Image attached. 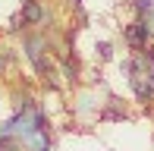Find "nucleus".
<instances>
[{
    "label": "nucleus",
    "mask_w": 154,
    "mask_h": 151,
    "mask_svg": "<svg viewBox=\"0 0 154 151\" xmlns=\"http://www.w3.org/2000/svg\"><path fill=\"white\" fill-rule=\"evenodd\" d=\"M151 41H154V25H151V19L135 16L132 22L123 25V44L129 47V54H132V51H145V47H151Z\"/></svg>",
    "instance_id": "1"
},
{
    "label": "nucleus",
    "mask_w": 154,
    "mask_h": 151,
    "mask_svg": "<svg viewBox=\"0 0 154 151\" xmlns=\"http://www.w3.org/2000/svg\"><path fill=\"white\" fill-rule=\"evenodd\" d=\"M132 110H129V101L116 98V94H107V101L101 104V113H97V123H129Z\"/></svg>",
    "instance_id": "2"
},
{
    "label": "nucleus",
    "mask_w": 154,
    "mask_h": 151,
    "mask_svg": "<svg viewBox=\"0 0 154 151\" xmlns=\"http://www.w3.org/2000/svg\"><path fill=\"white\" fill-rule=\"evenodd\" d=\"M57 63H60L63 82H66L69 88H79V85H82V60L75 57V51H72V47H66V51L57 57Z\"/></svg>",
    "instance_id": "3"
},
{
    "label": "nucleus",
    "mask_w": 154,
    "mask_h": 151,
    "mask_svg": "<svg viewBox=\"0 0 154 151\" xmlns=\"http://www.w3.org/2000/svg\"><path fill=\"white\" fill-rule=\"evenodd\" d=\"M19 16L25 19V25L29 29H51V13H47V6L41 3V0H32V3H22L19 6Z\"/></svg>",
    "instance_id": "4"
},
{
    "label": "nucleus",
    "mask_w": 154,
    "mask_h": 151,
    "mask_svg": "<svg viewBox=\"0 0 154 151\" xmlns=\"http://www.w3.org/2000/svg\"><path fill=\"white\" fill-rule=\"evenodd\" d=\"M129 88H132V98H135V104L145 107V113L151 110L154 104V79H148V76H129Z\"/></svg>",
    "instance_id": "5"
},
{
    "label": "nucleus",
    "mask_w": 154,
    "mask_h": 151,
    "mask_svg": "<svg viewBox=\"0 0 154 151\" xmlns=\"http://www.w3.org/2000/svg\"><path fill=\"white\" fill-rule=\"evenodd\" d=\"M25 151H54V139H51V132H29L25 135Z\"/></svg>",
    "instance_id": "6"
},
{
    "label": "nucleus",
    "mask_w": 154,
    "mask_h": 151,
    "mask_svg": "<svg viewBox=\"0 0 154 151\" xmlns=\"http://www.w3.org/2000/svg\"><path fill=\"white\" fill-rule=\"evenodd\" d=\"M94 57H97V63H110V60L116 57L113 44H110V41H97V44H94Z\"/></svg>",
    "instance_id": "7"
},
{
    "label": "nucleus",
    "mask_w": 154,
    "mask_h": 151,
    "mask_svg": "<svg viewBox=\"0 0 154 151\" xmlns=\"http://www.w3.org/2000/svg\"><path fill=\"white\" fill-rule=\"evenodd\" d=\"M129 10L135 13V16L151 19V13H154V0H129Z\"/></svg>",
    "instance_id": "8"
},
{
    "label": "nucleus",
    "mask_w": 154,
    "mask_h": 151,
    "mask_svg": "<svg viewBox=\"0 0 154 151\" xmlns=\"http://www.w3.org/2000/svg\"><path fill=\"white\" fill-rule=\"evenodd\" d=\"M0 151H25V142L19 135H3L0 139Z\"/></svg>",
    "instance_id": "9"
},
{
    "label": "nucleus",
    "mask_w": 154,
    "mask_h": 151,
    "mask_svg": "<svg viewBox=\"0 0 154 151\" xmlns=\"http://www.w3.org/2000/svg\"><path fill=\"white\" fill-rule=\"evenodd\" d=\"M22 3H32V0H19V6H22Z\"/></svg>",
    "instance_id": "10"
}]
</instances>
